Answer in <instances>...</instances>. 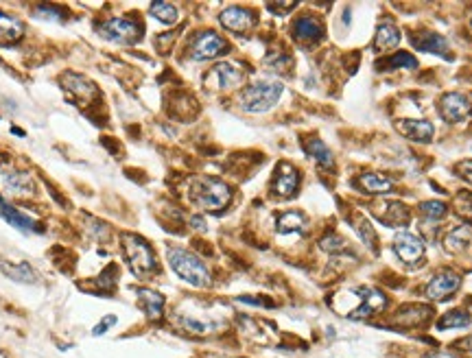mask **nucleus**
I'll return each mask as SVG.
<instances>
[{
	"label": "nucleus",
	"instance_id": "obj_19",
	"mask_svg": "<svg viewBox=\"0 0 472 358\" xmlns=\"http://www.w3.org/2000/svg\"><path fill=\"white\" fill-rule=\"evenodd\" d=\"M138 295V306L143 308V312L149 317V319H160L162 317V310H164V297L160 293H155L151 288H138L136 290Z\"/></svg>",
	"mask_w": 472,
	"mask_h": 358
},
{
	"label": "nucleus",
	"instance_id": "obj_28",
	"mask_svg": "<svg viewBox=\"0 0 472 358\" xmlns=\"http://www.w3.org/2000/svg\"><path fill=\"white\" fill-rule=\"evenodd\" d=\"M306 228V218L300 212H284L278 218V232L280 234H291V232H302Z\"/></svg>",
	"mask_w": 472,
	"mask_h": 358
},
{
	"label": "nucleus",
	"instance_id": "obj_35",
	"mask_svg": "<svg viewBox=\"0 0 472 358\" xmlns=\"http://www.w3.org/2000/svg\"><path fill=\"white\" fill-rule=\"evenodd\" d=\"M356 230H358V234H361V236H363L365 245H370V247H372V249H376V236H374L372 228L368 226V221H361V226H358Z\"/></svg>",
	"mask_w": 472,
	"mask_h": 358
},
{
	"label": "nucleus",
	"instance_id": "obj_6",
	"mask_svg": "<svg viewBox=\"0 0 472 358\" xmlns=\"http://www.w3.org/2000/svg\"><path fill=\"white\" fill-rule=\"evenodd\" d=\"M101 35L114 44H133L140 37V27L129 18H111L101 25Z\"/></svg>",
	"mask_w": 472,
	"mask_h": 358
},
{
	"label": "nucleus",
	"instance_id": "obj_31",
	"mask_svg": "<svg viewBox=\"0 0 472 358\" xmlns=\"http://www.w3.org/2000/svg\"><path fill=\"white\" fill-rule=\"evenodd\" d=\"M151 13L160 22H164V25H173V22H177V18H179L177 7L171 5V3H153L151 5Z\"/></svg>",
	"mask_w": 472,
	"mask_h": 358
},
{
	"label": "nucleus",
	"instance_id": "obj_12",
	"mask_svg": "<svg viewBox=\"0 0 472 358\" xmlns=\"http://www.w3.org/2000/svg\"><path fill=\"white\" fill-rule=\"evenodd\" d=\"M219 22H221L223 29H228L232 33H247L250 29H254L256 18H254L252 11H247L243 7H228V9L221 11Z\"/></svg>",
	"mask_w": 472,
	"mask_h": 358
},
{
	"label": "nucleus",
	"instance_id": "obj_9",
	"mask_svg": "<svg viewBox=\"0 0 472 358\" xmlns=\"http://www.w3.org/2000/svg\"><path fill=\"white\" fill-rule=\"evenodd\" d=\"M394 252L404 264H416L424 256V242L411 232H400L394 238Z\"/></svg>",
	"mask_w": 472,
	"mask_h": 358
},
{
	"label": "nucleus",
	"instance_id": "obj_36",
	"mask_svg": "<svg viewBox=\"0 0 472 358\" xmlns=\"http://www.w3.org/2000/svg\"><path fill=\"white\" fill-rule=\"evenodd\" d=\"M35 11L40 13V18H47V20H61V16H63L61 9H57V7H47V5L37 7Z\"/></svg>",
	"mask_w": 472,
	"mask_h": 358
},
{
	"label": "nucleus",
	"instance_id": "obj_1",
	"mask_svg": "<svg viewBox=\"0 0 472 358\" xmlns=\"http://www.w3.org/2000/svg\"><path fill=\"white\" fill-rule=\"evenodd\" d=\"M230 199H232L230 186L214 177H199L190 186V201L201 210L219 212L230 204Z\"/></svg>",
	"mask_w": 472,
	"mask_h": 358
},
{
	"label": "nucleus",
	"instance_id": "obj_37",
	"mask_svg": "<svg viewBox=\"0 0 472 358\" xmlns=\"http://www.w3.org/2000/svg\"><path fill=\"white\" fill-rule=\"evenodd\" d=\"M457 171H459V175L466 179V182L472 186V162H461V164L457 166Z\"/></svg>",
	"mask_w": 472,
	"mask_h": 358
},
{
	"label": "nucleus",
	"instance_id": "obj_30",
	"mask_svg": "<svg viewBox=\"0 0 472 358\" xmlns=\"http://www.w3.org/2000/svg\"><path fill=\"white\" fill-rule=\"evenodd\" d=\"M394 68H418V59L409 53H396L394 57H389L385 63H378V70H394Z\"/></svg>",
	"mask_w": 472,
	"mask_h": 358
},
{
	"label": "nucleus",
	"instance_id": "obj_34",
	"mask_svg": "<svg viewBox=\"0 0 472 358\" xmlns=\"http://www.w3.org/2000/svg\"><path fill=\"white\" fill-rule=\"evenodd\" d=\"M346 247H348L346 240L339 238V236H326V238L322 240V249H324V252H330V254L344 252Z\"/></svg>",
	"mask_w": 472,
	"mask_h": 358
},
{
	"label": "nucleus",
	"instance_id": "obj_26",
	"mask_svg": "<svg viewBox=\"0 0 472 358\" xmlns=\"http://www.w3.org/2000/svg\"><path fill=\"white\" fill-rule=\"evenodd\" d=\"M0 271H3L9 280L22 282V284H33L35 282V271L27 262H0Z\"/></svg>",
	"mask_w": 472,
	"mask_h": 358
},
{
	"label": "nucleus",
	"instance_id": "obj_5",
	"mask_svg": "<svg viewBox=\"0 0 472 358\" xmlns=\"http://www.w3.org/2000/svg\"><path fill=\"white\" fill-rule=\"evenodd\" d=\"M123 252H125L129 268L136 276L147 278L153 271H157L155 254H153V249L149 247V242L145 238L133 236V234H125L123 236Z\"/></svg>",
	"mask_w": 472,
	"mask_h": 358
},
{
	"label": "nucleus",
	"instance_id": "obj_11",
	"mask_svg": "<svg viewBox=\"0 0 472 358\" xmlns=\"http://www.w3.org/2000/svg\"><path fill=\"white\" fill-rule=\"evenodd\" d=\"M241 81H243V70L238 68L236 63H230V61L217 63L214 68L208 73V77H206V83L210 87H219V90L236 87Z\"/></svg>",
	"mask_w": 472,
	"mask_h": 358
},
{
	"label": "nucleus",
	"instance_id": "obj_3",
	"mask_svg": "<svg viewBox=\"0 0 472 358\" xmlns=\"http://www.w3.org/2000/svg\"><path fill=\"white\" fill-rule=\"evenodd\" d=\"M167 258H169V264H171L173 271L182 278L184 282H188L190 286H197V288L210 286L212 278H210L208 266L204 264V260H199L195 254L184 252V249H169Z\"/></svg>",
	"mask_w": 472,
	"mask_h": 358
},
{
	"label": "nucleus",
	"instance_id": "obj_38",
	"mask_svg": "<svg viewBox=\"0 0 472 358\" xmlns=\"http://www.w3.org/2000/svg\"><path fill=\"white\" fill-rule=\"evenodd\" d=\"M114 323H116V317H107L103 323H99V326L92 330V334H95V337H99V334H105V332H107V328H109V326H114Z\"/></svg>",
	"mask_w": 472,
	"mask_h": 358
},
{
	"label": "nucleus",
	"instance_id": "obj_33",
	"mask_svg": "<svg viewBox=\"0 0 472 358\" xmlns=\"http://www.w3.org/2000/svg\"><path fill=\"white\" fill-rule=\"evenodd\" d=\"M385 221L389 223L392 228H398L400 223L407 221V210H404L400 204H389L387 206V214H385Z\"/></svg>",
	"mask_w": 472,
	"mask_h": 358
},
{
	"label": "nucleus",
	"instance_id": "obj_43",
	"mask_svg": "<svg viewBox=\"0 0 472 358\" xmlns=\"http://www.w3.org/2000/svg\"><path fill=\"white\" fill-rule=\"evenodd\" d=\"M3 162H5V158H3V155H0V164H3Z\"/></svg>",
	"mask_w": 472,
	"mask_h": 358
},
{
	"label": "nucleus",
	"instance_id": "obj_18",
	"mask_svg": "<svg viewBox=\"0 0 472 358\" xmlns=\"http://www.w3.org/2000/svg\"><path fill=\"white\" fill-rule=\"evenodd\" d=\"M411 44H413V47H416L418 51L448 57V42H446V37H442L440 33H433V31L418 33V35L411 37Z\"/></svg>",
	"mask_w": 472,
	"mask_h": 358
},
{
	"label": "nucleus",
	"instance_id": "obj_44",
	"mask_svg": "<svg viewBox=\"0 0 472 358\" xmlns=\"http://www.w3.org/2000/svg\"><path fill=\"white\" fill-rule=\"evenodd\" d=\"M470 31H472V20H470Z\"/></svg>",
	"mask_w": 472,
	"mask_h": 358
},
{
	"label": "nucleus",
	"instance_id": "obj_13",
	"mask_svg": "<svg viewBox=\"0 0 472 358\" xmlns=\"http://www.w3.org/2000/svg\"><path fill=\"white\" fill-rule=\"evenodd\" d=\"M461 286V278L453 271H444V273H437L429 286H426V297H431L435 302H442V300H448L455 290Z\"/></svg>",
	"mask_w": 472,
	"mask_h": 358
},
{
	"label": "nucleus",
	"instance_id": "obj_25",
	"mask_svg": "<svg viewBox=\"0 0 472 358\" xmlns=\"http://www.w3.org/2000/svg\"><path fill=\"white\" fill-rule=\"evenodd\" d=\"M304 149H306V153L310 155V158L317 162L320 166H324V168H332L334 166V155H332V151L320 140V138H310V140H306L304 142Z\"/></svg>",
	"mask_w": 472,
	"mask_h": 358
},
{
	"label": "nucleus",
	"instance_id": "obj_10",
	"mask_svg": "<svg viewBox=\"0 0 472 358\" xmlns=\"http://www.w3.org/2000/svg\"><path fill=\"white\" fill-rule=\"evenodd\" d=\"M356 293H358V300H361V304H358L350 312V317H354V319H365L370 315H376V312L385 310V306H387L385 295L380 293V290H376V288L363 286V288H356Z\"/></svg>",
	"mask_w": 472,
	"mask_h": 358
},
{
	"label": "nucleus",
	"instance_id": "obj_40",
	"mask_svg": "<svg viewBox=\"0 0 472 358\" xmlns=\"http://www.w3.org/2000/svg\"><path fill=\"white\" fill-rule=\"evenodd\" d=\"M193 228H197V230H206V226H204V218L195 216V218H193Z\"/></svg>",
	"mask_w": 472,
	"mask_h": 358
},
{
	"label": "nucleus",
	"instance_id": "obj_2",
	"mask_svg": "<svg viewBox=\"0 0 472 358\" xmlns=\"http://www.w3.org/2000/svg\"><path fill=\"white\" fill-rule=\"evenodd\" d=\"M284 92V87L280 81H256L252 85H247L241 97H238V103L245 111H250V114H262V111H269L272 109L280 97Z\"/></svg>",
	"mask_w": 472,
	"mask_h": 358
},
{
	"label": "nucleus",
	"instance_id": "obj_21",
	"mask_svg": "<svg viewBox=\"0 0 472 358\" xmlns=\"http://www.w3.org/2000/svg\"><path fill=\"white\" fill-rule=\"evenodd\" d=\"M22 35H25L22 22L0 11V47H11V44L22 39Z\"/></svg>",
	"mask_w": 472,
	"mask_h": 358
},
{
	"label": "nucleus",
	"instance_id": "obj_16",
	"mask_svg": "<svg viewBox=\"0 0 472 358\" xmlns=\"http://www.w3.org/2000/svg\"><path fill=\"white\" fill-rule=\"evenodd\" d=\"M300 186V173L291 164H280L274 177V192L282 199H289L298 192Z\"/></svg>",
	"mask_w": 472,
	"mask_h": 358
},
{
	"label": "nucleus",
	"instance_id": "obj_27",
	"mask_svg": "<svg viewBox=\"0 0 472 358\" xmlns=\"http://www.w3.org/2000/svg\"><path fill=\"white\" fill-rule=\"evenodd\" d=\"M472 242V234H470V230L468 228H459V230H453L451 234L446 236V240H444V247L451 252V254H459V252H464L468 245Z\"/></svg>",
	"mask_w": 472,
	"mask_h": 358
},
{
	"label": "nucleus",
	"instance_id": "obj_15",
	"mask_svg": "<svg viewBox=\"0 0 472 358\" xmlns=\"http://www.w3.org/2000/svg\"><path fill=\"white\" fill-rule=\"evenodd\" d=\"M396 129L402 133L404 138H409L411 142H431L435 127L429 121H416V118H404L396 123Z\"/></svg>",
	"mask_w": 472,
	"mask_h": 358
},
{
	"label": "nucleus",
	"instance_id": "obj_39",
	"mask_svg": "<svg viewBox=\"0 0 472 358\" xmlns=\"http://www.w3.org/2000/svg\"><path fill=\"white\" fill-rule=\"evenodd\" d=\"M269 7V11H289V9H294L296 5L294 3H284V5H267Z\"/></svg>",
	"mask_w": 472,
	"mask_h": 358
},
{
	"label": "nucleus",
	"instance_id": "obj_20",
	"mask_svg": "<svg viewBox=\"0 0 472 358\" xmlns=\"http://www.w3.org/2000/svg\"><path fill=\"white\" fill-rule=\"evenodd\" d=\"M3 184L13 197H29L33 192V179L25 171H11L3 177Z\"/></svg>",
	"mask_w": 472,
	"mask_h": 358
},
{
	"label": "nucleus",
	"instance_id": "obj_41",
	"mask_svg": "<svg viewBox=\"0 0 472 358\" xmlns=\"http://www.w3.org/2000/svg\"><path fill=\"white\" fill-rule=\"evenodd\" d=\"M424 358H457V356H453V354H444V352H437V354H429V356H424Z\"/></svg>",
	"mask_w": 472,
	"mask_h": 358
},
{
	"label": "nucleus",
	"instance_id": "obj_14",
	"mask_svg": "<svg viewBox=\"0 0 472 358\" xmlns=\"http://www.w3.org/2000/svg\"><path fill=\"white\" fill-rule=\"evenodd\" d=\"M61 81H63V90H68V92H71L77 101H81V103H90V101H92V99L99 94L97 85H95L92 81H90V79L81 77V75L66 73V75L61 77Z\"/></svg>",
	"mask_w": 472,
	"mask_h": 358
},
{
	"label": "nucleus",
	"instance_id": "obj_23",
	"mask_svg": "<svg viewBox=\"0 0 472 358\" xmlns=\"http://www.w3.org/2000/svg\"><path fill=\"white\" fill-rule=\"evenodd\" d=\"M358 186L370 195H385V192H392V188H394L392 179H387L380 173H363L358 177Z\"/></svg>",
	"mask_w": 472,
	"mask_h": 358
},
{
	"label": "nucleus",
	"instance_id": "obj_42",
	"mask_svg": "<svg viewBox=\"0 0 472 358\" xmlns=\"http://www.w3.org/2000/svg\"><path fill=\"white\" fill-rule=\"evenodd\" d=\"M466 345H468V350H472V337H468V341H466Z\"/></svg>",
	"mask_w": 472,
	"mask_h": 358
},
{
	"label": "nucleus",
	"instance_id": "obj_4",
	"mask_svg": "<svg viewBox=\"0 0 472 358\" xmlns=\"http://www.w3.org/2000/svg\"><path fill=\"white\" fill-rule=\"evenodd\" d=\"M175 319H177L179 328L190 332V334H197V337H206V334L219 332L223 328V323H226L219 312H212V310L201 308V306H188V308L177 310Z\"/></svg>",
	"mask_w": 472,
	"mask_h": 358
},
{
	"label": "nucleus",
	"instance_id": "obj_7",
	"mask_svg": "<svg viewBox=\"0 0 472 358\" xmlns=\"http://www.w3.org/2000/svg\"><path fill=\"white\" fill-rule=\"evenodd\" d=\"M226 51H228V42L223 39L221 35L212 33V31H206V33H199L193 39L190 57L195 61H208V59H214V57L223 55Z\"/></svg>",
	"mask_w": 472,
	"mask_h": 358
},
{
	"label": "nucleus",
	"instance_id": "obj_29",
	"mask_svg": "<svg viewBox=\"0 0 472 358\" xmlns=\"http://www.w3.org/2000/svg\"><path fill=\"white\" fill-rule=\"evenodd\" d=\"M472 323L470 315L464 310H451L446 312V315L437 321V328L440 330H453V328H468Z\"/></svg>",
	"mask_w": 472,
	"mask_h": 358
},
{
	"label": "nucleus",
	"instance_id": "obj_24",
	"mask_svg": "<svg viewBox=\"0 0 472 358\" xmlns=\"http://www.w3.org/2000/svg\"><path fill=\"white\" fill-rule=\"evenodd\" d=\"M398 42H400V31L394 25H389V22H385V25H380L376 31L374 49H376V53H385V51L396 49Z\"/></svg>",
	"mask_w": 472,
	"mask_h": 358
},
{
	"label": "nucleus",
	"instance_id": "obj_22",
	"mask_svg": "<svg viewBox=\"0 0 472 358\" xmlns=\"http://www.w3.org/2000/svg\"><path fill=\"white\" fill-rule=\"evenodd\" d=\"M294 33L300 42H317L324 33V27L315 16H302L296 20Z\"/></svg>",
	"mask_w": 472,
	"mask_h": 358
},
{
	"label": "nucleus",
	"instance_id": "obj_17",
	"mask_svg": "<svg viewBox=\"0 0 472 358\" xmlns=\"http://www.w3.org/2000/svg\"><path fill=\"white\" fill-rule=\"evenodd\" d=\"M0 216H3L5 221H9V226H13L20 232H42L44 230L35 218H31L27 214H22L20 210L11 208L9 204H5L3 199H0Z\"/></svg>",
	"mask_w": 472,
	"mask_h": 358
},
{
	"label": "nucleus",
	"instance_id": "obj_32",
	"mask_svg": "<svg viewBox=\"0 0 472 358\" xmlns=\"http://www.w3.org/2000/svg\"><path fill=\"white\" fill-rule=\"evenodd\" d=\"M420 212L424 216L437 221L446 216V204H442V201H424V204H420Z\"/></svg>",
	"mask_w": 472,
	"mask_h": 358
},
{
	"label": "nucleus",
	"instance_id": "obj_8",
	"mask_svg": "<svg viewBox=\"0 0 472 358\" xmlns=\"http://www.w3.org/2000/svg\"><path fill=\"white\" fill-rule=\"evenodd\" d=\"M472 109V99L464 92H448L440 101V114L446 123L464 121Z\"/></svg>",
	"mask_w": 472,
	"mask_h": 358
}]
</instances>
